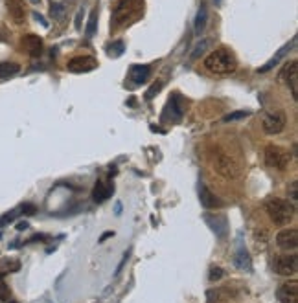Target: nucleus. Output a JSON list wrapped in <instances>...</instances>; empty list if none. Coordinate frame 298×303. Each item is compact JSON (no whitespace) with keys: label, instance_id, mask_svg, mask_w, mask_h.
<instances>
[{"label":"nucleus","instance_id":"obj_1","mask_svg":"<svg viewBox=\"0 0 298 303\" xmlns=\"http://www.w3.org/2000/svg\"><path fill=\"white\" fill-rule=\"evenodd\" d=\"M204 66L206 70H210L212 74H219V76H227L232 74L238 68V61L234 57V54L227 48H218L214 50L210 56L204 59Z\"/></svg>","mask_w":298,"mask_h":303},{"label":"nucleus","instance_id":"obj_2","mask_svg":"<svg viewBox=\"0 0 298 303\" xmlns=\"http://www.w3.org/2000/svg\"><path fill=\"white\" fill-rule=\"evenodd\" d=\"M265 212L269 219L278 226H285L294 217L293 204H289V200H283V198H269L265 202Z\"/></svg>","mask_w":298,"mask_h":303},{"label":"nucleus","instance_id":"obj_3","mask_svg":"<svg viewBox=\"0 0 298 303\" xmlns=\"http://www.w3.org/2000/svg\"><path fill=\"white\" fill-rule=\"evenodd\" d=\"M142 6H144V0H118L112 10V19L116 24H123L140 13Z\"/></svg>","mask_w":298,"mask_h":303},{"label":"nucleus","instance_id":"obj_4","mask_svg":"<svg viewBox=\"0 0 298 303\" xmlns=\"http://www.w3.org/2000/svg\"><path fill=\"white\" fill-rule=\"evenodd\" d=\"M214 169L227 180H236L239 177V166L238 162L234 160L227 153H219L218 157L214 158Z\"/></svg>","mask_w":298,"mask_h":303},{"label":"nucleus","instance_id":"obj_5","mask_svg":"<svg viewBox=\"0 0 298 303\" xmlns=\"http://www.w3.org/2000/svg\"><path fill=\"white\" fill-rule=\"evenodd\" d=\"M265 164L269 167H274V169H287L289 164H291V155H289L283 147L278 145H269L265 149Z\"/></svg>","mask_w":298,"mask_h":303},{"label":"nucleus","instance_id":"obj_6","mask_svg":"<svg viewBox=\"0 0 298 303\" xmlns=\"http://www.w3.org/2000/svg\"><path fill=\"white\" fill-rule=\"evenodd\" d=\"M298 270V258L294 254H283L274 259V272L280 276H294Z\"/></svg>","mask_w":298,"mask_h":303},{"label":"nucleus","instance_id":"obj_7","mask_svg":"<svg viewBox=\"0 0 298 303\" xmlns=\"http://www.w3.org/2000/svg\"><path fill=\"white\" fill-rule=\"evenodd\" d=\"M285 129V114L282 111L269 112L263 116V131L267 134H280Z\"/></svg>","mask_w":298,"mask_h":303},{"label":"nucleus","instance_id":"obj_8","mask_svg":"<svg viewBox=\"0 0 298 303\" xmlns=\"http://www.w3.org/2000/svg\"><path fill=\"white\" fill-rule=\"evenodd\" d=\"M276 244L285 252H293L298 246V232L296 228H287L276 235Z\"/></svg>","mask_w":298,"mask_h":303},{"label":"nucleus","instance_id":"obj_9","mask_svg":"<svg viewBox=\"0 0 298 303\" xmlns=\"http://www.w3.org/2000/svg\"><path fill=\"white\" fill-rule=\"evenodd\" d=\"M98 66V61L94 57L83 56V57H74V59L68 61V72H74V74H83V72H91Z\"/></svg>","mask_w":298,"mask_h":303},{"label":"nucleus","instance_id":"obj_10","mask_svg":"<svg viewBox=\"0 0 298 303\" xmlns=\"http://www.w3.org/2000/svg\"><path fill=\"white\" fill-rule=\"evenodd\" d=\"M278 299L280 303H296L298 299V283L296 281H287L283 283L278 288Z\"/></svg>","mask_w":298,"mask_h":303},{"label":"nucleus","instance_id":"obj_11","mask_svg":"<svg viewBox=\"0 0 298 303\" xmlns=\"http://www.w3.org/2000/svg\"><path fill=\"white\" fill-rule=\"evenodd\" d=\"M22 46H24L26 52H28L31 57H39L40 54H42V39H40L39 35H33V33L24 35Z\"/></svg>","mask_w":298,"mask_h":303},{"label":"nucleus","instance_id":"obj_12","mask_svg":"<svg viewBox=\"0 0 298 303\" xmlns=\"http://www.w3.org/2000/svg\"><path fill=\"white\" fill-rule=\"evenodd\" d=\"M294 42H296V39H293V40H291V42H287V44L283 46V48H280V50H278V54H276V56H274L273 59H269L267 63H265V65L262 66V68H258V72H260V74H265V72L273 70L274 66L278 65L280 61H282L283 57H285V54H287V52L291 50V48H293V46H294Z\"/></svg>","mask_w":298,"mask_h":303},{"label":"nucleus","instance_id":"obj_13","mask_svg":"<svg viewBox=\"0 0 298 303\" xmlns=\"http://www.w3.org/2000/svg\"><path fill=\"white\" fill-rule=\"evenodd\" d=\"M199 198H201V204L208 210H214V208H221L223 202L219 200L216 195H214L206 186H201L199 187Z\"/></svg>","mask_w":298,"mask_h":303},{"label":"nucleus","instance_id":"obj_14","mask_svg":"<svg viewBox=\"0 0 298 303\" xmlns=\"http://www.w3.org/2000/svg\"><path fill=\"white\" fill-rule=\"evenodd\" d=\"M234 265L239 270H245V272H250L252 270V259L248 256L247 248H238L236 254H234Z\"/></svg>","mask_w":298,"mask_h":303},{"label":"nucleus","instance_id":"obj_15","mask_svg":"<svg viewBox=\"0 0 298 303\" xmlns=\"http://www.w3.org/2000/svg\"><path fill=\"white\" fill-rule=\"evenodd\" d=\"M287 85L291 86V94L293 99H298V65L296 61H291L287 66Z\"/></svg>","mask_w":298,"mask_h":303},{"label":"nucleus","instance_id":"obj_16","mask_svg":"<svg viewBox=\"0 0 298 303\" xmlns=\"http://www.w3.org/2000/svg\"><path fill=\"white\" fill-rule=\"evenodd\" d=\"M111 193H112V189L109 184H105L103 180H98L94 189H92V198H94V202L101 204V202H105L107 198L111 197Z\"/></svg>","mask_w":298,"mask_h":303},{"label":"nucleus","instance_id":"obj_17","mask_svg":"<svg viewBox=\"0 0 298 303\" xmlns=\"http://www.w3.org/2000/svg\"><path fill=\"white\" fill-rule=\"evenodd\" d=\"M8 11H10V15L13 17V20H15L17 24H20V22H24V2L22 0H8Z\"/></svg>","mask_w":298,"mask_h":303},{"label":"nucleus","instance_id":"obj_18","mask_svg":"<svg viewBox=\"0 0 298 303\" xmlns=\"http://www.w3.org/2000/svg\"><path fill=\"white\" fill-rule=\"evenodd\" d=\"M151 76V68L146 65H133L131 66V79L137 83V85H142V83H146Z\"/></svg>","mask_w":298,"mask_h":303},{"label":"nucleus","instance_id":"obj_19","mask_svg":"<svg viewBox=\"0 0 298 303\" xmlns=\"http://www.w3.org/2000/svg\"><path fill=\"white\" fill-rule=\"evenodd\" d=\"M167 109H169V112H172L173 121H179L182 118V112H184V101H182V97L179 96V92H175V94L172 96Z\"/></svg>","mask_w":298,"mask_h":303},{"label":"nucleus","instance_id":"obj_20","mask_svg":"<svg viewBox=\"0 0 298 303\" xmlns=\"http://www.w3.org/2000/svg\"><path fill=\"white\" fill-rule=\"evenodd\" d=\"M206 19H208V11L204 6H201L197 11V15H195V24H193V28H195V33L197 35H201L202 30H204V26H206Z\"/></svg>","mask_w":298,"mask_h":303},{"label":"nucleus","instance_id":"obj_21","mask_svg":"<svg viewBox=\"0 0 298 303\" xmlns=\"http://www.w3.org/2000/svg\"><path fill=\"white\" fill-rule=\"evenodd\" d=\"M212 44H214L212 39H202L201 42H197V44L193 46V50H192V54H190V57H192V59H199V57H201L204 52L212 48Z\"/></svg>","mask_w":298,"mask_h":303},{"label":"nucleus","instance_id":"obj_22","mask_svg":"<svg viewBox=\"0 0 298 303\" xmlns=\"http://www.w3.org/2000/svg\"><path fill=\"white\" fill-rule=\"evenodd\" d=\"M20 66L17 63H0V79H8V77L19 74Z\"/></svg>","mask_w":298,"mask_h":303},{"label":"nucleus","instance_id":"obj_23","mask_svg":"<svg viewBox=\"0 0 298 303\" xmlns=\"http://www.w3.org/2000/svg\"><path fill=\"white\" fill-rule=\"evenodd\" d=\"M96 26H98V10H92L91 11V17H89V24H87V37H92L96 33Z\"/></svg>","mask_w":298,"mask_h":303},{"label":"nucleus","instance_id":"obj_24","mask_svg":"<svg viewBox=\"0 0 298 303\" xmlns=\"http://www.w3.org/2000/svg\"><path fill=\"white\" fill-rule=\"evenodd\" d=\"M250 112L248 111H238V112H230L227 116L223 118V123H232V121H238V120H245Z\"/></svg>","mask_w":298,"mask_h":303},{"label":"nucleus","instance_id":"obj_25","mask_svg":"<svg viewBox=\"0 0 298 303\" xmlns=\"http://www.w3.org/2000/svg\"><path fill=\"white\" fill-rule=\"evenodd\" d=\"M121 54H123V42H121V40H116L112 46H109V56L118 57L121 56Z\"/></svg>","mask_w":298,"mask_h":303},{"label":"nucleus","instance_id":"obj_26","mask_svg":"<svg viewBox=\"0 0 298 303\" xmlns=\"http://www.w3.org/2000/svg\"><path fill=\"white\" fill-rule=\"evenodd\" d=\"M17 213H19L17 210H11V212H8L6 215H2V217H0V228H4L6 224H10V222L15 221Z\"/></svg>","mask_w":298,"mask_h":303},{"label":"nucleus","instance_id":"obj_27","mask_svg":"<svg viewBox=\"0 0 298 303\" xmlns=\"http://www.w3.org/2000/svg\"><path fill=\"white\" fill-rule=\"evenodd\" d=\"M208 278H210V281H219V279L223 278V270L219 267H212L210 268V274H208Z\"/></svg>","mask_w":298,"mask_h":303},{"label":"nucleus","instance_id":"obj_28","mask_svg":"<svg viewBox=\"0 0 298 303\" xmlns=\"http://www.w3.org/2000/svg\"><path fill=\"white\" fill-rule=\"evenodd\" d=\"M162 85H164L162 81H158V83H155V85H153L151 88H149V90L146 92V97H147V99H153V97L157 96V92L162 88Z\"/></svg>","mask_w":298,"mask_h":303},{"label":"nucleus","instance_id":"obj_29","mask_svg":"<svg viewBox=\"0 0 298 303\" xmlns=\"http://www.w3.org/2000/svg\"><path fill=\"white\" fill-rule=\"evenodd\" d=\"M50 11H52V17H54V19H63V6L61 4H54Z\"/></svg>","mask_w":298,"mask_h":303},{"label":"nucleus","instance_id":"obj_30","mask_svg":"<svg viewBox=\"0 0 298 303\" xmlns=\"http://www.w3.org/2000/svg\"><path fill=\"white\" fill-rule=\"evenodd\" d=\"M20 210H22V213H26V215H33V213L37 212V208L33 206V204H30V202L22 204V206H20Z\"/></svg>","mask_w":298,"mask_h":303},{"label":"nucleus","instance_id":"obj_31","mask_svg":"<svg viewBox=\"0 0 298 303\" xmlns=\"http://www.w3.org/2000/svg\"><path fill=\"white\" fill-rule=\"evenodd\" d=\"M0 299H2V301H10V294H8L6 285H0Z\"/></svg>","mask_w":298,"mask_h":303},{"label":"nucleus","instance_id":"obj_32","mask_svg":"<svg viewBox=\"0 0 298 303\" xmlns=\"http://www.w3.org/2000/svg\"><path fill=\"white\" fill-rule=\"evenodd\" d=\"M127 259H129V252L123 254V259H121L120 265H118V268H116V272H114V276H118V274L121 272V268H123V265H125V263H127Z\"/></svg>","mask_w":298,"mask_h":303},{"label":"nucleus","instance_id":"obj_33","mask_svg":"<svg viewBox=\"0 0 298 303\" xmlns=\"http://www.w3.org/2000/svg\"><path fill=\"white\" fill-rule=\"evenodd\" d=\"M296 187H298V182L294 180L293 184H291V198H293L294 202L298 200V193H296Z\"/></svg>","mask_w":298,"mask_h":303},{"label":"nucleus","instance_id":"obj_34","mask_svg":"<svg viewBox=\"0 0 298 303\" xmlns=\"http://www.w3.org/2000/svg\"><path fill=\"white\" fill-rule=\"evenodd\" d=\"M33 19L39 20V22H40V24H42V26H45V28H48V22H46L45 17H42V15H39V13H33Z\"/></svg>","mask_w":298,"mask_h":303},{"label":"nucleus","instance_id":"obj_35","mask_svg":"<svg viewBox=\"0 0 298 303\" xmlns=\"http://www.w3.org/2000/svg\"><path fill=\"white\" fill-rule=\"evenodd\" d=\"M109 237H114V232H105L100 239H98V242H103L105 239H109Z\"/></svg>","mask_w":298,"mask_h":303},{"label":"nucleus","instance_id":"obj_36","mask_svg":"<svg viewBox=\"0 0 298 303\" xmlns=\"http://www.w3.org/2000/svg\"><path fill=\"white\" fill-rule=\"evenodd\" d=\"M30 226V224H28V222L26 221H20V222H17V230H19V232H22V230H26V228Z\"/></svg>","mask_w":298,"mask_h":303},{"label":"nucleus","instance_id":"obj_37","mask_svg":"<svg viewBox=\"0 0 298 303\" xmlns=\"http://www.w3.org/2000/svg\"><path fill=\"white\" fill-rule=\"evenodd\" d=\"M121 213V204L120 202H116V215H120Z\"/></svg>","mask_w":298,"mask_h":303},{"label":"nucleus","instance_id":"obj_38","mask_svg":"<svg viewBox=\"0 0 298 303\" xmlns=\"http://www.w3.org/2000/svg\"><path fill=\"white\" fill-rule=\"evenodd\" d=\"M30 2H33V4H39L40 0H30Z\"/></svg>","mask_w":298,"mask_h":303},{"label":"nucleus","instance_id":"obj_39","mask_svg":"<svg viewBox=\"0 0 298 303\" xmlns=\"http://www.w3.org/2000/svg\"><path fill=\"white\" fill-rule=\"evenodd\" d=\"M10 303H17V301H13V299H10Z\"/></svg>","mask_w":298,"mask_h":303}]
</instances>
